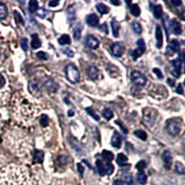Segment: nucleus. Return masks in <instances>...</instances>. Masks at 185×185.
<instances>
[{
	"label": "nucleus",
	"instance_id": "1",
	"mask_svg": "<svg viewBox=\"0 0 185 185\" xmlns=\"http://www.w3.org/2000/svg\"><path fill=\"white\" fill-rule=\"evenodd\" d=\"M14 118L22 123H31L40 113V107L36 102L24 94L18 93L12 99Z\"/></svg>",
	"mask_w": 185,
	"mask_h": 185
},
{
	"label": "nucleus",
	"instance_id": "2",
	"mask_svg": "<svg viewBox=\"0 0 185 185\" xmlns=\"http://www.w3.org/2000/svg\"><path fill=\"white\" fill-rule=\"evenodd\" d=\"M0 185H34V181L27 167L10 165L0 170Z\"/></svg>",
	"mask_w": 185,
	"mask_h": 185
},
{
	"label": "nucleus",
	"instance_id": "3",
	"mask_svg": "<svg viewBox=\"0 0 185 185\" xmlns=\"http://www.w3.org/2000/svg\"><path fill=\"white\" fill-rule=\"evenodd\" d=\"M10 85L5 74L0 70V107L5 106L10 99Z\"/></svg>",
	"mask_w": 185,
	"mask_h": 185
},
{
	"label": "nucleus",
	"instance_id": "4",
	"mask_svg": "<svg viewBox=\"0 0 185 185\" xmlns=\"http://www.w3.org/2000/svg\"><path fill=\"white\" fill-rule=\"evenodd\" d=\"M66 76L70 82L72 83H77L80 80V73L74 65H69L66 68Z\"/></svg>",
	"mask_w": 185,
	"mask_h": 185
},
{
	"label": "nucleus",
	"instance_id": "5",
	"mask_svg": "<svg viewBox=\"0 0 185 185\" xmlns=\"http://www.w3.org/2000/svg\"><path fill=\"white\" fill-rule=\"evenodd\" d=\"M167 131L169 134L175 136L177 134H179V132L180 131V123L176 120V119H169L167 121V125H166Z\"/></svg>",
	"mask_w": 185,
	"mask_h": 185
},
{
	"label": "nucleus",
	"instance_id": "6",
	"mask_svg": "<svg viewBox=\"0 0 185 185\" xmlns=\"http://www.w3.org/2000/svg\"><path fill=\"white\" fill-rule=\"evenodd\" d=\"M131 79L132 82H133L134 84L138 85V86H143V85H145V83H146V82H147V81H146V78H145L141 72L136 71V70H134V71L131 72Z\"/></svg>",
	"mask_w": 185,
	"mask_h": 185
},
{
	"label": "nucleus",
	"instance_id": "7",
	"mask_svg": "<svg viewBox=\"0 0 185 185\" xmlns=\"http://www.w3.org/2000/svg\"><path fill=\"white\" fill-rule=\"evenodd\" d=\"M155 117H156V110L153 108L143 109V119H144V122L147 125H152L155 122Z\"/></svg>",
	"mask_w": 185,
	"mask_h": 185
},
{
	"label": "nucleus",
	"instance_id": "8",
	"mask_svg": "<svg viewBox=\"0 0 185 185\" xmlns=\"http://www.w3.org/2000/svg\"><path fill=\"white\" fill-rule=\"evenodd\" d=\"M145 51V44L143 42V40L139 39L137 41V48L135 50H133L131 52V57L134 60H136L139 57H141L143 52Z\"/></svg>",
	"mask_w": 185,
	"mask_h": 185
},
{
	"label": "nucleus",
	"instance_id": "9",
	"mask_svg": "<svg viewBox=\"0 0 185 185\" xmlns=\"http://www.w3.org/2000/svg\"><path fill=\"white\" fill-rule=\"evenodd\" d=\"M150 94L155 98H158V96H160L159 98H163V97L165 98L167 95L166 88L164 86H161V85H155V88L154 90H152Z\"/></svg>",
	"mask_w": 185,
	"mask_h": 185
},
{
	"label": "nucleus",
	"instance_id": "10",
	"mask_svg": "<svg viewBox=\"0 0 185 185\" xmlns=\"http://www.w3.org/2000/svg\"><path fill=\"white\" fill-rule=\"evenodd\" d=\"M171 64L173 66V71H172L173 75L175 77H179L180 71L182 69V61L179 58H176L171 61Z\"/></svg>",
	"mask_w": 185,
	"mask_h": 185
},
{
	"label": "nucleus",
	"instance_id": "11",
	"mask_svg": "<svg viewBox=\"0 0 185 185\" xmlns=\"http://www.w3.org/2000/svg\"><path fill=\"white\" fill-rule=\"evenodd\" d=\"M85 45L92 49H96L99 46V41L93 35H87L85 38Z\"/></svg>",
	"mask_w": 185,
	"mask_h": 185
},
{
	"label": "nucleus",
	"instance_id": "12",
	"mask_svg": "<svg viewBox=\"0 0 185 185\" xmlns=\"http://www.w3.org/2000/svg\"><path fill=\"white\" fill-rule=\"evenodd\" d=\"M162 158L164 161V166L167 169H170L171 165H172V156L170 152L168 151H164L163 155H162Z\"/></svg>",
	"mask_w": 185,
	"mask_h": 185
},
{
	"label": "nucleus",
	"instance_id": "13",
	"mask_svg": "<svg viewBox=\"0 0 185 185\" xmlns=\"http://www.w3.org/2000/svg\"><path fill=\"white\" fill-rule=\"evenodd\" d=\"M111 50H112V53L116 57H120V56H122V54L124 52V47L120 43H115L112 45Z\"/></svg>",
	"mask_w": 185,
	"mask_h": 185
},
{
	"label": "nucleus",
	"instance_id": "14",
	"mask_svg": "<svg viewBox=\"0 0 185 185\" xmlns=\"http://www.w3.org/2000/svg\"><path fill=\"white\" fill-rule=\"evenodd\" d=\"M44 85L50 92H56L57 89H58V84L53 80L49 79V78L44 80Z\"/></svg>",
	"mask_w": 185,
	"mask_h": 185
},
{
	"label": "nucleus",
	"instance_id": "15",
	"mask_svg": "<svg viewBox=\"0 0 185 185\" xmlns=\"http://www.w3.org/2000/svg\"><path fill=\"white\" fill-rule=\"evenodd\" d=\"M155 39H156V46L157 48H161L163 45V34H162V30L159 25L156 26L155 28Z\"/></svg>",
	"mask_w": 185,
	"mask_h": 185
},
{
	"label": "nucleus",
	"instance_id": "16",
	"mask_svg": "<svg viewBox=\"0 0 185 185\" xmlns=\"http://www.w3.org/2000/svg\"><path fill=\"white\" fill-rule=\"evenodd\" d=\"M169 27L172 30V33L176 35H179L181 34V25L179 22H178L176 20H173L170 23H169Z\"/></svg>",
	"mask_w": 185,
	"mask_h": 185
},
{
	"label": "nucleus",
	"instance_id": "17",
	"mask_svg": "<svg viewBox=\"0 0 185 185\" xmlns=\"http://www.w3.org/2000/svg\"><path fill=\"white\" fill-rule=\"evenodd\" d=\"M86 22L88 25L92 26V27H95L98 25V22H99V18L97 15L95 14H90L87 16L86 18Z\"/></svg>",
	"mask_w": 185,
	"mask_h": 185
},
{
	"label": "nucleus",
	"instance_id": "18",
	"mask_svg": "<svg viewBox=\"0 0 185 185\" xmlns=\"http://www.w3.org/2000/svg\"><path fill=\"white\" fill-rule=\"evenodd\" d=\"M44 152L41 150H35L33 155V160L34 163H42L44 161Z\"/></svg>",
	"mask_w": 185,
	"mask_h": 185
},
{
	"label": "nucleus",
	"instance_id": "19",
	"mask_svg": "<svg viewBox=\"0 0 185 185\" xmlns=\"http://www.w3.org/2000/svg\"><path fill=\"white\" fill-rule=\"evenodd\" d=\"M111 144L115 148H119L120 147V145H121V138H120L119 133L115 132L113 134L112 139H111Z\"/></svg>",
	"mask_w": 185,
	"mask_h": 185
},
{
	"label": "nucleus",
	"instance_id": "20",
	"mask_svg": "<svg viewBox=\"0 0 185 185\" xmlns=\"http://www.w3.org/2000/svg\"><path fill=\"white\" fill-rule=\"evenodd\" d=\"M111 28H112V33H113L114 37H118L119 34L120 25H119V23L116 20H113V21L111 22Z\"/></svg>",
	"mask_w": 185,
	"mask_h": 185
},
{
	"label": "nucleus",
	"instance_id": "21",
	"mask_svg": "<svg viewBox=\"0 0 185 185\" xmlns=\"http://www.w3.org/2000/svg\"><path fill=\"white\" fill-rule=\"evenodd\" d=\"M87 74H88V77H89L91 80H95V79H97V77H98V70H97L95 67L92 66V67H90V68L88 69Z\"/></svg>",
	"mask_w": 185,
	"mask_h": 185
},
{
	"label": "nucleus",
	"instance_id": "22",
	"mask_svg": "<svg viewBox=\"0 0 185 185\" xmlns=\"http://www.w3.org/2000/svg\"><path fill=\"white\" fill-rule=\"evenodd\" d=\"M42 45V42L41 40L39 39V37L36 35V34H34L33 35V39H32V42H31V46L33 49H37L41 46Z\"/></svg>",
	"mask_w": 185,
	"mask_h": 185
},
{
	"label": "nucleus",
	"instance_id": "23",
	"mask_svg": "<svg viewBox=\"0 0 185 185\" xmlns=\"http://www.w3.org/2000/svg\"><path fill=\"white\" fill-rule=\"evenodd\" d=\"M95 165H96V168H97V171L98 173L101 175V176H104L106 174V168H105V164L100 160V159H97L95 161Z\"/></svg>",
	"mask_w": 185,
	"mask_h": 185
},
{
	"label": "nucleus",
	"instance_id": "24",
	"mask_svg": "<svg viewBox=\"0 0 185 185\" xmlns=\"http://www.w3.org/2000/svg\"><path fill=\"white\" fill-rule=\"evenodd\" d=\"M117 163L119 166L123 167L128 163V157L124 154H119L117 156Z\"/></svg>",
	"mask_w": 185,
	"mask_h": 185
},
{
	"label": "nucleus",
	"instance_id": "25",
	"mask_svg": "<svg viewBox=\"0 0 185 185\" xmlns=\"http://www.w3.org/2000/svg\"><path fill=\"white\" fill-rule=\"evenodd\" d=\"M58 44L61 45V46H65V45H69V44H70V36L67 35V34H63V35H61V36L58 38Z\"/></svg>",
	"mask_w": 185,
	"mask_h": 185
},
{
	"label": "nucleus",
	"instance_id": "26",
	"mask_svg": "<svg viewBox=\"0 0 185 185\" xmlns=\"http://www.w3.org/2000/svg\"><path fill=\"white\" fill-rule=\"evenodd\" d=\"M137 180L141 185H144L147 181V178L146 175L143 172V171H139L137 174Z\"/></svg>",
	"mask_w": 185,
	"mask_h": 185
},
{
	"label": "nucleus",
	"instance_id": "27",
	"mask_svg": "<svg viewBox=\"0 0 185 185\" xmlns=\"http://www.w3.org/2000/svg\"><path fill=\"white\" fill-rule=\"evenodd\" d=\"M163 15V10L160 5H156L154 8V16L156 19H160Z\"/></svg>",
	"mask_w": 185,
	"mask_h": 185
},
{
	"label": "nucleus",
	"instance_id": "28",
	"mask_svg": "<svg viewBox=\"0 0 185 185\" xmlns=\"http://www.w3.org/2000/svg\"><path fill=\"white\" fill-rule=\"evenodd\" d=\"M81 34H82V25L80 23H78L76 25V27L74 28L73 30V36H74V39L75 40H79L80 37H81Z\"/></svg>",
	"mask_w": 185,
	"mask_h": 185
},
{
	"label": "nucleus",
	"instance_id": "29",
	"mask_svg": "<svg viewBox=\"0 0 185 185\" xmlns=\"http://www.w3.org/2000/svg\"><path fill=\"white\" fill-rule=\"evenodd\" d=\"M8 15V10L5 4L0 3V20H4Z\"/></svg>",
	"mask_w": 185,
	"mask_h": 185
},
{
	"label": "nucleus",
	"instance_id": "30",
	"mask_svg": "<svg viewBox=\"0 0 185 185\" xmlns=\"http://www.w3.org/2000/svg\"><path fill=\"white\" fill-rule=\"evenodd\" d=\"M131 13L134 16V17H138L141 13V10H140V8L137 4H132L131 6Z\"/></svg>",
	"mask_w": 185,
	"mask_h": 185
},
{
	"label": "nucleus",
	"instance_id": "31",
	"mask_svg": "<svg viewBox=\"0 0 185 185\" xmlns=\"http://www.w3.org/2000/svg\"><path fill=\"white\" fill-rule=\"evenodd\" d=\"M131 29L133 30V32H134L135 34H140L142 33V26L139 24V22H132L131 24Z\"/></svg>",
	"mask_w": 185,
	"mask_h": 185
},
{
	"label": "nucleus",
	"instance_id": "32",
	"mask_svg": "<svg viewBox=\"0 0 185 185\" xmlns=\"http://www.w3.org/2000/svg\"><path fill=\"white\" fill-rule=\"evenodd\" d=\"M123 180L127 185H136L134 180H133V178H132V176L131 174L123 175Z\"/></svg>",
	"mask_w": 185,
	"mask_h": 185
},
{
	"label": "nucleus",
	"instance_id": "33",
	"mask_svg": "<svg viewBox=\"0 0 185 185\" xmlns=\"http://www.w3.org/2000/svg\"><path fill=\"white\" fill-rule=\"evenodd\" d=\"M29 10L31 12H35L37 10H38V2L36 1V0H31V1L29 2Z\"/></svg>",
	"mask_w": 185,
	"mask_h": 185
},
{
	"label": "nucleus",
	"instance_id": "34",
	"mask_svg": "<svg viewBox=\"0 0 185 185\" xmlns=\"http://www.w3.org/2000/svg\"><path fill=\"white\" fill-rule=\"evenodd\" d=\"M102 156L104 157V159L107 161V162H108V163H110V161H112V159H113V154L111 153V152H109V151H107V150H105V151H103L102 152Z\"/></svg>",
	"mask_w": 185,
	"mask_h": 185
},
{
	"label": "nucleus",
	"instance_id": "35",
	"mask_svg": "<svg viewBox=\"0 0 185 185\" xmlns=\"http://www.w3.org/2000/svg\"><path fill=\"white\" fill-rule=\"evenodd\" d=\"M96 8H97V10L101 14H107V13L109 12V8L107 6L104 5V4H97Z\"/></svg>",
	"mask_w": 185,
	"mask_h": 185
},
{
	"label": "nucleus",
	"instance_id": "36",
	"mask_svg": "<svg viewBox=\"0 0 185 185\" xmlns=\"http://www.w3.org/2000/svg\"><path fill=\"white\" fill-rule=\"evenodd\" d=\"M169 47L173 52H178L179 50V43L177 40H171L169 43Z\"/></svg>",
	"mask_w": 185,
	"mask_h": 185
},
{
	"label": "nucleus",
	"instance_id": "37",
	"mask_svg": "<svg viewBox=\"0 0 185 185\" xmlns=\"http://www.w3.org/2000/svg\"><path fill=\"white\" fill-rule=\"evenodd\" d=\"M134 135L136 137H138L139 139L143 140V141H145L147 139V134L145 133V131H142V130H138V131H134Z\"/></svg>",
	"mask_w": 185,
	"mask_h": 185
},
{
	"label": "nucleus",
	"instance_id": "38",
	"mask_svg": "<svg viewBox=\"0 0 185 185\" xmlns=\"http://www.w3.org/2000/svg\"><path fill=\"white\" fill-rule=\"evenodd\" d=\"M175 170L179 174H184V172H185L184 166L180 162H176V164H175Z\"/></svg>",
	"mask_w": 185,
	"mask_h": 185
},
{
	"label": "nucleus",
	"instance_id": "39",
	"mask_svg": "<svg viewBox=\"0 0 185 185\" xmlns=\"http://www.w3.org/2000/svg\"><path fill=\"white\" fill-rule=\"evenodd\" d=\"M40 124L42 127H47L49 124V119L46 115H42L40 118Z\"/></svg>",
	"mask_w": 185,
	"mask_h": 185
},
{
	"label": "nucleus",
	"instance_id": "40",
	"mask_svg": "<svg viewBox=\"0 0 185 185\" xmlns=\"http://www.w3.org/2000/svg\"><path fill=\"white\" fill-rule=\"evenodd\" d=\"M13 14H14L15 21H16L18 23H20V24H22V25H24V20L22 19V15H21L18 11H13Z\"/></svg>",
	"mask_w": 185,
	"mask_h": 185
},
{
	"label": "nucleus",
	"instance_id": "41",
	"mask_svg": "<svg viewBox=\"0 0 185 185\" xmlns=\"http://www.w3.org/2000/svg\"><path fill=\"white\" fill-rule=\"evenodd\" d=\"M86 112H87L90 116H92V117L94 118V119H95V120H97V121L100 119L99 116L96 114V112H95L93 108H91V107H87V108H86Z\"/></svg>",
	"mask_w": 185,
	"mask_h": 185
},
{
	"label": "nucleus",
	"instance_id": "42",
	"mask_svg": "<svg viewBox=\"0 0 185 185\" xmlns=\"http://www.w3.org/2000/svg\"><path fill=\"white\" fill-rule=\"evenodd\" d=\"M46 13H47V11H46V10L45 8L38 9V10H36V15H37L39 18H41V19H44V18H46Z\"/></svg>",
	"mask_w": 185,
	"mask_h": 185
},
{
	"label": "nucleus",
	"instance_id": "43",
	"mask_svg": "<svg viewBox=\"0 0 185 185\" xmlns=\"http://www.w3.org/2000/svg\"><path fill=\"white\" fill-rule=\"evenodd\" d=\"M105 168H106V174H108V175H110V174H112V173H113L114 167H113V165H112L111 163H108V162H107V163H106V165H105Z\"/></svg>",
	"mask_w": 185,
	"mask_h": 185
},
{
	"label": "nucleus",
	"instance_id": "44",
	"mask_svg": "<svg viewBox=\"0 0 185 185\" xmlns=\"http://www.w3.org/2000/svg\"><path fill=\"white\" fill-rule=\"evenodd\" d=\"M103 116L105 117V119H111V118L113 117V112L108 109V108H106L103 110Z\"/></svg>",
	"mask_w": 185,
	"mask_h": 185
},
{
	"label": "nucleus",
	"instance_id": "45",
	"mask_svg": "<svg viewBox=\"0 0 185 185\" xmlns=\"http://www.w3.org/2000/svg\"><path fill=\"white\" fill-rule=\"evenodd\" d=\"M21 46H22V48L25 52L28 51V41H27L26 38H22V39L21 40Z\"/></svg>",
	"mask_w": 185,
	"mask_h": 185
},
{
	"label": "nucleus",
	"instance_id": "46",
	"mask_svg": "<svg viewBox=\"0 0 185 185\" xmlns=\"http://www.w3.org/2000/svg\"><path fill=\"white\" fill-rule=\"evenodd\" d=\"M68 19H69V21L70 22L75 20V11L74 10H69V11H68Z\"/></svg>",
	"mask_w": 185,
	"mask_h": 185
},
{
	"label": "nucleus",
	"instance_id": "47",
	"mask_svg": "<svg viewBox=\"0 0 185 185\" xmlns=\"http://www.w3.org/2000/svg\"><path fill=\"white\" fill-rule=\"evenodd\" d=\"M145 166H146L145 162H144L143 160H142V161H139V162L137 163V165H136V168L139 169L140 171H142V170L145 167Z\"/></svg>",
	"mask_w": 185,
	"mask_h": 185
},
{
	"label": "nucleus",
	"instance_id": "48",
	"mask_svg": "<svg viewBox=\"0 0 185 185\" xmlns=\"http://www.w3.org/2000/svg\"><path fill=\"white\" fill-rule=\"evenodd\" d=\"M36 57L41 60H46L47 59V55L45 52H38Z\"/></svg>",
	"mask_w": 185,
	"mask_h": 185
},
{
	"label": "nucleus",
	"instance_id": "49",
	"mask_svg": "<svg viewBox=\"0 0 185 185\" xmlns=\"http://www.w3.org/2000/svg\"><path fill=\"white\" fill-rule=\"evenodd\" d=\"M63 51H64V54L67 55V56L70 57V58H72V57L74 56V52H73L71 49H70V48H66V49H64Z\"/></svg>",
	"mask_w": 185,
	"mask_h": 185
},
{
	"label": "nucleus",
	"instance_id": "50",
	"mask_svg": "<svg viewBox=\"0 0 185 185\" xmlns=\"http://www.w3.org/2000/svg\"><path fill=\"white\" fill-rule=\"evenodd\" d=\"M116 123H117V124H118V125H119V126L120 127V129L122 130V131H123V132H124L125 134H127V133H128V130H127V128H125V127H124V125H123V124H122V123H121L120 121L117 120V121H116Z\"/></svg>",
	"mask_w": 185,
	"mask_h": 185
},
{
	"label": "nucleus",
	"instance_id": "51",
	"mask_svg": "<svg viewBox=\"0 0 185 185\" xmlns=\"http://www.w3.org/2000/svg\"><path fill=\"white\" fill-rule=\"evenodd\" d=\"M153 71L156 74V76H157L159 79H162V78H163V74H162V72H161L158 69H154Z\"/></svg>",
	"mask_w": 185,
	"mask_h": 185
},
{
	"label": "nucleus",
	"instance_id": "52",
	"mask_svg": "<svg viewBox=\"0 0 185 185\" xmlns=\"http://www.w3.org/2000/svg\"><path fill=\"white\" fill-rule=\"evenodd\" d=\"M170 4L173 5L174 7H178V6H179L181 4V1H180V0H171Z\"/></svg>",
	"mask_w": 185,
	"mask_h": 185
},
{
	"label": "nucleus",
	"instance_id": "53",
	"mask_svg": "<svg viewBox=\"0 0 185 185\" xmlns=\"http://www.w3.org/2000/svg\"><path fill=\"white\" fill-rule=\"evenodd\" d=\"M59 5V1H50L49 2V6L50 7H57V6H58Z\"/></svg>",
	"mask_w": 185,
	"mask_h": 185
},
{
	"label": "nucleus",
	"instance_id": "54",
	"mask_svg": "<svg viewBox=\"0 0 185 185\" xmlns=\"http://www.w3.org/2000/svg\"><path fill=\"white\" fill-rule=\"evenodd\" d=\"M176 92H177L178 94H180V95L183 94V90H182V86H181V84H179V86H178Z\"/></svg>",
	"mask_w": 185,
	"mask_h": 185
},
{
	"label": "nucleus",
	"instance_id": "55",
	"mask_svg": "<svg viewBox=\"0 0 185 185\" xmlns=\"http://www.w3.org/2000/svg\"><path fill=\"white\" fill-rule=\"evenodd\" d=\"M78 170H79V172H80L81 174H82V173H83V167L82 166V164H81V163H79V164H78Z\"/></svg>",
	"mask_w": 185,
	"mask_h": 185
},
{
	"label": "nucleus",
	"instance_id": "56",
	"mask_svg": "<svg viewBox=\"0 0 185 185\" xmlns=\"http://www.w3.org/2000/svg\"><path fill=\"white\" fill-rule=\"evenodd\" d=\"M113 185H123V183H122V181H121V180H119V179H117V180H115V181H114Z\"/></svg>",
	"mask_w": 185,
	"mask_h": 185
},
{
	"label": "nucleus",
	"instance_id": "57",
	"mask_svg": "<svg viewBox=\"0 0 185 185\" xmlns=\"http://www.w3.org/2000/svg\"><path fill=\"white\" fill-rule=\"evenodd\" d=\"M167 83H168L170 86H174V81L171 80V79H168V80H167Z\"/></svg>",
	"mask_w": 185,
	"mask_h": 185
},
{
	"label": "nucleus",
	"instance_id": "58",
	"mask_svg": "<svg viewBox=\"0 0 185 185\" xmlns=\"http://www.w3.org/2000/svg\"><path fill=\"white\" fill-rule=\"evenodd\" d=\"M111 3H112V4H114V5H116V6H119V5H120V2H119V1H111Z\"/></svg>",
	"mask_w": 185,
	"mask_h": 185
},
{
	"label": "nucleus",
	"instance_id": "59",
	"mask_svg": "<svg viewBox=\"0 0 185 185\" xmlns=\"http://www.w3.org/2000/svg\"><path fill=\"white\" fill-rule=\"evenodd\" d=\"M73 114H74V112H73L72 110H70V111H69V115H70V116H72Z\"/></svg>",
	"mask_w": 185,
	"mask_h": 185
},
{
	"label": "nucleus",
	"instance_id": "60",
	"mask_svg": "<svg viewBox=\"0 0 185 185\" xmlns=\"http://www.w3.org/2000/svg\"><path fill=\"white\" fill-rule=\"evenodd\" d=\"M1 125H2V123H1V117H0V131H1Z\"/></svg>",
	"mask_w": 185,
	"mask_h": 185
},
{
	"label": "nucleus",
	"instance_id": "61",
	"mask_svg": "<svg viewBox=\"0 0 185 185\" xmlns=\"http://www.w3.org/2000/svg\"><path fill=\"white\" fill-rule=\"evenodd\" d=\"M0 58H1V52H0Z\"/></svg>",
	"mask_w": 185,
	"mask_h": 185
}]
</instances>
